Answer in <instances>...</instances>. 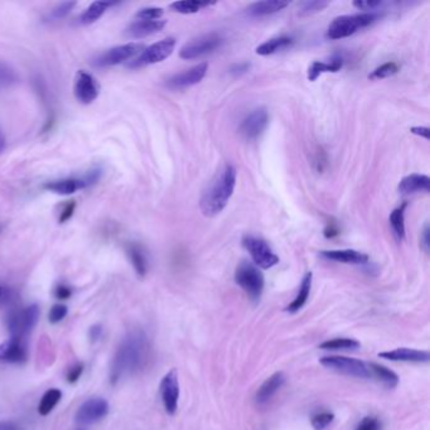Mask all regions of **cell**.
Segmentation results:
<instances>
[{
  "label": "cell",
  "instance_id": "cell-23",
  "mask_svg": "<svg viewBox=\"0 0 430 430\" xmlns=\"http://www.w3.org/2000/svg\"><path fill=\"white\" fill-rule=\"evenodd\" d=\"M43 189L53 192L56 195H62V196H68L75 193L78 189H86L83 180H74V178H67V180H58V181L47 182Z\"/></svg>",
  "mask_w": 430,
  "mask_h": 430
},
{
  "label": "cell",
  "instance_id": "cell-8",
  "mask_svg": "<svg viewBox=\"0 0 430 430\" xmlns=\"http://www.w3.org/2000/svg\"><path fill=\"white\" fill-rule=\"evenodd\" d=\"M175 39L172 37L166 38L163 41H159L154 45L144 48L143 52L140 53L136 60L131 61L129 67L139 68L149 65H155L159 62L166 60L175 48Z\"/></svg>",
  "mask_w": 430,
  "mask_h": 430
},
{
  "label": "cell",
  "instance_id": "cell-43",
  "mask_svg": "<svg viewBox=\"0 0 430 430\" xmlns=\"http://www.w3.org/2000/svg\"><path fill=\"white\" fill-rule=\"evenodd\" d=\"M378 6H381V1H374V0H356L354 1V7L357 8V9H361V10H372V9H375V8L378 7Z\"/></svg>",
  "mask_w": 430,
  "mask_h": 430
},
{
  "label": "cell",
  "instance_id": "cell-9",
  "mask_svg": "<svg viewBox=\"0 0 430 430\" xmlns=\"http://www.w3.org/2000/svg\"><path fill=\"white\" fill-rule=\"evenodd\" d=\"M222 43H224V38L217 33L204 34V36L189 41V43L183 45L180 51V57L183 60H195L198 57H202L207 53L216 51L222 45Z\"/></svg>",
  "mask_w": 430,
  "mask_h": 430
},
{
  "label": "cell",
  "instance_id": "cell-21",
  "mask_svg": "<svg viewBox=\"0 0 430 430\" xmlns=\"http://www.w3.org/2000/svg\"><path fill=\"white\" fill-rule=\"evenodd\" d=\"M430 178L425 174H410L401 180L399 183V192L404 196L413 195L416 192H429Z\"/></svg>",
  "mask_w": 430,
  "mask_h": 430
},
{
  "label": "cell",
  "instance_id": "cell-13",
  "mask_svg": "<svg viewBox=\"0 0 430 430\" xmlns=\"http://www.w3.org/2000/svg\"><path fill=\"white\" fill-rule=\"evenodd\" d=\"M269 124V113L265 107L255 109L241 121L239 131L246 140H255Z\"/></svg>",
  "mask_w": 430,
  "mask_h": 430
},
{
  "label": "cell",
  "instance_id": "cell-44",
  "mask_svg": "<svg viewBox=\"0 0 430 430\" xmlns=\"http://www.w3.org/2000/svg\"><path fill=\"white\" fill-rule=\"evenodd\" d=\"M429 225L425 224L422 231V236H420V246L425 252H429Z\"/></svg>",
  "mask_w": 430,
  "mask_h": 430
},
{
  "label": "cell",
  "instance_id": "cell-25",
  "mask_svg": "<svg viewBox=\"0 0 430 430\" xmlns=\"http://www.w3.org/2000/svg\"><path fill=\"white\" fill-rule=\"evenodd\" d=\"M343 66V60L341 57H334L330 62L316 61L308 68V78L310 81H316L319 76L325 72H338Z\"/></svg>",
  "mask_w": 430,
  "mask_h": 430
},
{
  "label": "cell",
  "instance_id": "cell-32",
  "mask_svg": "<svg viewBox=\"0 0 430 430\" xmlns=\"http://www.w3.org/2000/svg\"><path fill=\"white\" fill-rule=\"evenodd\" d=\"M215 3L208 1H197V0H187V1H175L171 4V8L174 12L181 13V14H195L204 8H208L213 6Z\"/></svg>",
  "mask_w": 430,
  "mask_h": 430
},
{
  "label": "cell",
  "instance_id": "cell-35",
  "mask_svg": "<svg viewBox=\"0 0 430 430\" xmlns=\"http://www.w3.org/2000/svg\"><path fill=\"white\" fill-rule=\"evenodd\" d=\"M330 6V1L325 0H310L302 3V7L299 8L301 17H308V15L316 14L318 12H322L323 9Z\"/></svg>",
  "mask_w": 430,
  "mask_h": 430
},
{
  "label": "cell",
  "instance_id": "cell-30",
  "mask_svg": "<svg viewBox=\"0 0 430 430\" xmlns=\"http://www.w3.org/2000/svg\"><path fill=\"white\" fill-rule=\"evenodd\" d=\"M111 6H113V3H109V1H95L85 10V13L81 15L80 21L83 24H92V23L96 22L101 15H104L107 8L111 7Z\"/></svg>",
  "mask_w": 430,
  "mask_h": 430
},
{
  "label": "cell",
  "instance_id": "cell-15",
  "mask_svg": "<svg viewBox=\"0 0 430 430\" xmlns=\"http://www.w3.org/2000/svg\"><path fill=\"white\" fill-rule=\"evenodd\" d=\"M207 69H208V65L206 62L200 63L195 67L189 68V69H186V71L180 72L177 75L172 76L168 80L166 85L174 90L191 87V86L201 83L204 80V76L207 74Z\"/></svg>",
  "mask_w": 430,
  "mask_h": 430
},
{
  "label": "cell",
  "instance_id": "cell-38",
  "mask_svg": "<svg viewBox=\"0 0 430 430\" xmlns=\"http://www.w3.org/2000/svg\"><path fill=\"white\" fill-rule=\"evenodd\" d=\"M67 312L68 310L66 305H63V304H54L52 308H51V310H50V313H48V321H50V323H52V325L60 323L61 321L67 316Z\"/></svg>",
  "mask_w": 430,
  "mask_h": 430
},
{
  "label": "cell",
  "instance_id": "cell-19",
  "mask_svg": "<svg viewBox=\"0 0 430 430\" xmlns=\"http://www.w3.org/2000/svg\"><path fill=\"white\" fill-rule=\"evenodd\" d=\"M287 381L284 372H275L270 378H266L264 384L259 387L257 393V402L264 405L268 401L272 400V396L279 391Z\"/></svg>",
  "mask_w": 430,
  "mask_h": 430
},
{
  "label": "cell",
  "instance_id": "cell-34",
  "mask_svg": "<svg viewBox=\"0 0 430 430\" xmlns=\"http://www.w3.org/2000/svg\"><path fill=\"white\" fill-rule=\"evenodd\" d=\"M398 72H399V65L396 62H387V63L381 65L376 69H374L372 74L369 76V78L371 80H383V78H387L390 76L396 75Z\"/></svg>",
  "mask_w": 430,
  "mask_h": 430
},
{
  "label": "cell",
  "instance_id": "cell-20",
  "mask_svg": "<svg viewBox=\"0 0 430 430\" xmlns=\"http://www.w3.org/2000/svg\"><path fill=\"white\" fill-rule=\"evenodd\" d=\"M166 21H136L127 28V36L130 38H145L155 34L166 27Z\"/></svg>",
  "mask_w": 430,
  "mask_h": 430
},
{
  "label": "cell",
  "instance_id": "cell-26",
  "mask_svg": "<svg viewBox=\"0 0 430 430\" xmlns=\"http://www.w3.org/2000/svg\"><path fill=\"white\" fill-rule=\"evenodd\" d=\"M369 367H370L371 378H378V381H381L386 387L394 389L399 385V376L393 370L378 363H369Z\"/></svg>",
  "mask_w": 430,
  "mask_h": 430
},
{
  "label": "cell",
  "instance_id": "cell-49",
  "mask_svg": "<svg viewBox=\"0 0 430 430\" xmlns=\"http://www.w3.org/2000/svg\"><path fill=\"white\" fill-rule=\"evenodd\" d=\"M340 234V231H338V228L336 225H333V224H328V226L325 230V237H328V239H332L334 236H337V235Z\"/></svg>",
  "mask_w": 430,
  "mask_h": 430
},
{
  "label": "cell",
  "instance_id": "cell-33",
  "mask_svg": "<svg viewBox=\"0 0 430 430\" xmlns=\"http://www.w3.org/2000/svg\"><path fill=\"white\" fill-rule=\"evenodd\" d=\"M361 346L358 341L352 338H334V340L325 341L319 345V348L327 351H345V350H355Z\"/></svg>",
  "mask_w": 430,
  "mask_h": 430
},
{
  "label": "cell",
  "instance_id": "cell-14",
  "mask_svg": "<svg viewBox=\"0 0 430 430\" xmlns=\"http://www.w3.org/2000/svg\"><path fill=\"white\" fill-rule=\"evenodd\" d=\"M75 96L83 105L94 103L98 96V83L94 76L86 71H78L75 80Z\"/></svg>",
  "mask_w": 430,
  "mask_h": 430
},
{
  "label": "cell",
  "instance_id": "cell-7",
  "mask_svg": "<svg viewBox=\"0 0 430 430\" xmlns=\"http://www.w3.org/2000/svg\"><path fill=\"white\" fill-rule=\"evenodd\" d=\"M242 246L249 252L254 263L261 269H270L279 263V257L272 251L270 245L252 235H246L242 239Z\"/></svg>",
  "mask_w": 430,
  "mask_h": 430
},
{
  "label": "cell",
  "instance_id": "cell-51",
  "mask_svg": "<svg viewBox=\"0 0 430 430\" xmlns=\"http://www.w3.org/2000/svg\"><path fill=\"white\" fill-rule=\"evenodd\" d=\"M4 148H6V138H4V134L0 130V153L4 151Z\"/></svg>",
  "mask_w": 430,
  "mask_h": 430
},
{
  "label": "cell",
  "instance_id": "cell-17",
  "mask_svg": "<svg viewBox=\"0 0 430 430\" xmlns=\"http://www.w3.org/2000/svg\"><path fill=\"white\" fill-rule=\"evenodd\" d=\"M378 357L395 361V363H429L430 354L428 351L401 347L393 350V351L381 352L378 354Z\"/></svg>",
  "mask_w": 430,
  "mask_h": 430
},
{
  "label": "cell",
  "instance_id": "cell-11",
  "mask_svg": "<svg viewBox=\"0 0 430 430\" xmlns=\"http://www.w3.org/2000/svg\"><path fill=\"white\" fill-rule=\"evenodd\" d=\"M109 414V402L103 398H91L85 401L76 413V423L81 427L98 423Z\"/></svg>",
  "mask_w": 430,
  "mask_h": 430
},
{
  "label": "cell",
  "instance_id": "cell-45",
  "mask_svg": "<svg viewBox=\"0 0 430 430\" xmlns=\"http://www.w3.org/2000/svg\"><path fill=\"white\" fill-rule=\"evenodd\" d=\"M72 294V290L69 289V288L66 287V286H58V287L56 288V290H54V295L58 298V299H62V301H65V299H68L69 297Z\"/></svg>",
  "mask_w": 430,
  "mask_h": 430
},
{
  "label": "cell",
  "instance_id": "cell-2",
  "mask_svg": "<svg viewBox=\"0 0 430 430\" xmlns=\"http://www.w3.org/2000/svg\"><path fill=\"white\" fill-rule=\"evenodd\" d=\"M236 180L237 171L233 164H225L216 172L200 201V207L204 216L215 217L224 211L234 195Z\"/></svg>",
  "mask_w": 430,
  "mask_h": 430
},
{
  "label": "cell",
  "instance_id": "cell-46",
  "mask_svg": "<svg viewBox=\"0 0 430 430\" xmlns=\"http://www.w3.org/2000/svg\"><path fill=\"white\" fill-rule=\"evenodd\" d=\"M101 334H103V327L98 325H92L90 328V331H89V338H90L92 343H95L96 341L100 340Z\"/></svg>",
  "mask_w": 430,
  "mask_h": 430
},
{
  "label": "cell",
  "instance_id": "cell-27",
  "mask_svg": "<svg viewBox=\"0 0 430 430\" xmlns=\"http://www.w3.org/2000/svg\"><path fill=\"white\" fill-rule=\"evenodd\" d=\"M292 45H293L292 38L287 37V36H280V37L272 38V39L264 42L263 45H259L257 48V53L260 56H269V54H274V53L281 51V50H284V48Z\"/></svg>",
  "mask_w": 430,
  "mask_h": 430
},
{
  "label": "cell",
  "instance_id": "cell-22",
  "mask_svg": "<svg viewBox=\"0 0 430 430\" xmlns=\"http://www.w3.org/2000/svg\"><path fill=\"white\" fill-rule=\"evenodd\" d=\"M289 6V1H283V0H266V1H257L254 4H251L248 9L246 13L250 17H265V15L274 14L278 13L280 10H283L284 8Z\"/></svg>",
  "mask_w": 430,
  "mask_h": 430
},
{
  "label": "cell",
  "instance_id": "cell-31",
  "mask_svg": "<svg viewBox=\"0 0 430 430\" xmlns=\"http://www.w3.org/2000/svg\"><path fill=\"white\" fill-rule=\"evenodd\" d=\"M128 255L130 257V261L136 269V274L139 277H145V274L148 272V263H147V257L144 255L143 251L136 246V245H130L128 249Z\"/></svg>",
  "mask_w": 430,
  "mask_h": 430
},
{
  "label": "cell",
  "instance_id": "cell-50",
  "mask_svg": "<svg viewBox=\"0 0 430 430\" xmlns=\"http://www.w3.org/2000/svg\"><path fill=\"white\" fill-rule=\"evenodd\" d=\"M0 430H18L13 422H0Z\"/></svg>",
  "mask_w": 430,
  "mask_h": 430
},
{
  "label": "cell",
  "instance_id": "cell-10",
  "mask_svg": "<svg viewBox=\"0 0 430 430\" xmlns=\"http://www.w3.org/2000/svg\"><path fill=\"white\" fill-rule=\"evenodd\" d=\"M144 45L142 43H127V45H116L110 48L109 51L103 53L95 61V66L98 67H111L124 63L127 61L134 58L138 54L143 52Z\"/></svg>",
  "mask_w": 430,
  "mask_h": 430
},
{
  "label": "cell",
  "instance_id": "cell-3",
  "mask_svg": "<svg viewBox=\"0 0 430 430\" xmlns=\"http://www.w3.org/2000/svg\"><path fill=\"white\" fill-rule=\"evenodd\" d=\"M235 281L251 301H260L264 292L265 279L263 272L255 265L249 261H241L236 268Z\"/></svg>",
  "mask_w": 430,
  "mask_h": 430
},
{
  "label": "cell",
  "instance_id": "cell-40",
  "mask_svg": "<svg viewBox=\"0 0 430 430\" xmlns=\"http://www.w3.org/2000/svg\"><path fill=\"white\" fill-rule=\"evenodd\" d=\"M76 3L68 1V3H62L58 7L54 8L52 10V17L54 19H62L66 15L69 14V12L72 10V8L75 7Z\"/></svg>",
  "mask_w": 430,
  "mask_h": 430
},
{
  "label": "cell",
  "instance_id": "cell-28",
  "mask_svg": "<svg viewBox=\"0 0 430 430\" xmlns=\"http://www.w3.org/2000/svg\"><path fill=\"white\" fill-rule=\"evenodd\" d=\"M408 204L404 202L400 207L395 208L390 215V225L393 227L394 234L399 241H402L405 239V208Z\"/></svg>",
  "mask_w": 430,
  "mask_h": 430
},
{
  "label": "cell",
  "instance_id": "cell-24",
  "mask_svg": "<svg viewBox=\"0 0 430 430\" xmlns=\"http://www.w3.org/2000/svg\"><path fill=\"white\" fill-rule=\"evenodd\" d=\"M312 280H313V274L310 272H307L303 277L302 283H301V287H299V292L295 297L294 301L290 303L286 308V312H288V313H297V312H299L305 305V303L310 298Z\"/></svg>",
  "mask_w": 430,
  "mask_h": 430
},
{
  "label": "cell",
  "instance_id": "cell-52",
  "mask_svg": "<svg viewBox=\"0 0 430 430\" xmlns=\"http://www.w3.org/2000/svg\"><path fill=\"white\" fill-rule=\"evenodd\" d=\"M0 294H1V288H0Z\"/></svg>",
  "mask_w": 430,
  "mask_h": 430
},
{
  "label": "cell",
  "instance_id": "cell-47",
  "mask_svg": "<svg viewBox=\"0 0 430 430\" xmlns=\"http://www.w3.org/2000/svg\"><path fill=\"white\" fill-rule=\"evenodd\" d=\"M410 131L413 133V134H416V136H422L424 139H427V140H429V128H427V127H413V128L410 129Z\"/></svg>",
  "mask_w": 430,
  "mask_h": 430
},
{
  "label": "cell",
  "instance_id": "cell-1",
  "mask_svg": "<svg viewBox=\"0 0 430 430\" xmlns=\"http://www.w3.org/2000/svg\"><path fill=\"white\" fill-rule=\"evenodd\" d=\"M149 356V342L140 331L129 333L114 356L110 381L116 384L121 378L131 375L143 367Z\"/></svg>",
  "mask_w": 430,
  "mask_h": 430
},
{
  "label": "cell",
  "instance_id": "cell-18",
  "mask_svg": "<svg viewBox=\"0 0 430 430\" xmlns=\"http://www.w3.org/2000/svg\"><path fill=\"white\" fill-rule=\"evenodd\" d=\"M321 257L343 264H366L370 260L369 255L352 249L325 250L321 251Z\"/></svg>",
  "mask_w": 430,
  "mask_h": 430
},
{
  "label": "cell",
  "instance_id": "cell-12",
  "mask_svg": "<svg viewBox=\"0 0 430 430\" xmlns=\"http://www.w3.org/2000/svg\"><path fill=\"white\" fill-rule=\"evenodd\" d=\"M160 398L163 407L166 409V414L174 416L178 409V400H180V381L177 370H171L160 381L159 386Z\"/></svg>",
  "mask_w": 430,
  "mask_h": 430
},
{
  "label": "cell",
  "instance_id": "cell-39",
  "mask_svg": "<svg viewBox=\"0 0 430 430\" xmlns=\"http://www.w3.org/2000/svg\"><path fill=\"white\" fill-rule=\"evenodd\" d=\"M355 430H383V424L375 416H366Z\"/></svg>",
  "mask_w": 430,
  "mask_h": 430
},
{
  "label": "cell",
  "instance_id": "cell-37",
  "mask_svg": "<svg viewBox=\"0 0 430 430\" xmlns=\"http://www.w3.org/2000/svg\"><path fill=\"white\" fill-rule=\"evenodd\" d=\"M333 420H334V416L332 413L322 411V413H318L316 416H312L310 423L316 430H325L330 424H332Z\"/></svg>",
  "mask_w": 430,
  "mask_h": 430
},
{
  "label": "cell",
  "instance_id": "cell-29",
  "mask_svg": "<svg viewBox=\"0 0 430 430\" xmlns=\"http://www.w3.org/2000/svg\"><path fill=\"white\" fill-rule=\"evenodd\" d=\"M61 398H62V393H61L60 389H50V390H47L45 395L42 396L39 405H38V413L41 416H48L54 409V407L58 404Z\"/></svg>",
  "mask_w": 430,
  "mask_h": 430
},
{
  "label": "cell",
  "instance_id": "cell-4",
  "mask_svg": "<svg viewBox=\"0 0 430 430\" xmlns=\"http://www.w3.org/2000/svg\"><path fill=\"white\" fill-rule=\"evenodd\" d=\"M376 21V15L371 13L363 14L342 15L333 19L327 30V37L330 39H342L355 34L357 30H363Z\"/></svg>",
  "mask_w": 430,
  "mask_h": 430
},
{
  "label": "cell",
  "instance_id": "cell-42",
  "mask_svg": "<svg viewBox=\"0 0 430 430\" xmlns=\"http://www.w3.org/2000/svg\"><path fill=\"white\" fill-rule=\"evenodd\" d=\"M75 208V201H68V204H65V207L62 208V212H61L60 224H63V222H66V221L71 219L74 216Z\"/></svg>",
  "mask_w": 430,
  "mask_h": 430
},
{
  "label": "cell",
  "instance_id": "cell-36",
  "mask_svg": "<svg viewBox=\"0 0 430 430\" xmlns=\"http://www.w3.org/2000/svg\"><path fill=\"white\" fill-rule=\"evenodd\" d=\"M163 14L164 10L162 8H143L136 13V18L138 21H159Z\"/></svg>",
  "mask_w": 430,
  "mask_h": 430
},
{
  "label": "cell",
  "instance_id": "cell-5",
  "mask_svg": "<svg viewBox=\"0 0 430 430\" xmlns=\"http://www.w3.org/2000/svg\"><path fill=\"white\" fill-rule=\"evenodd\" d=\"M39 313L41 312L37 304L13 312L10 317L8 318V331L10 333V337L27 340L30 333L37 325Z\"/></svg>",
  "mask_w": 430,
  "mask_h": 430
},
{
  "label": "cell",
  "instance_id": "cell-16",
  "mask_svg": "<svg viewBox=\"0 0 430 430\" xmlns=\"http://www.w3.org/2000/svg\"><path fill=\"white\" fill-rule=\"evenodd\" d=\"M28 357L25 341L10 337L0 343V365L23 363Z\"/></svg>",
  "mask_w": 430,
  "mask_h": 430
},
{
  "label": "cell",
  "instance_id": "cell-53",
  "mask_svg": "<svg viewBox=\"0 0 430 430\" xmlns=\"http://www.w3.org/2000/svg\"><path fill=\"white\" fill-rule=\"evenodd\" d=\"M78 430H85V429H78Z\"/></svg>",
  "mask_w": 430,
  "mask_h": 430
},
{
  "label": "cell",
  "instance_id": "cell-6",
  "mask_svg": "<svg viewBox=\"0 0 430 430\" xmlns=\"http://www.w3.org/2000/svg\"><path fill=\"white\" fill-rule=\"evenodd\" d=\"M321 365L328 370L338 372L346 376L357 378H371L369 363H363L357 358L343 356H325L323 358H321Z\"/></svg>",
  "mask_w": 430,
  "mask_h": 430
},
{
  "label": "cell",
  "instance_id": "cell-41",
  "mask_svg": "<svg viewBox=\"0 0 430 430\" xmlns=\"http://www.w3.org/2000/svg\"><path fill=\"white\" fill-rule=\"evenodd\" d=\"M83 363H78L74 365L72 367H69L67 371V374H66V378H67V383L69 384H74L76 383L80 376L83 375Z\"/></svg>",
  "mask_w": 430,
  "mask_h": 430
},
{
  "label": "cell",
  "instance_id": "cell-48",
  "mask_svg": "<svg viewBox=\"0 0 430 430\" xmlns=\"http://www.w3.org/2000/svg\"><path fill=\"white\" fill-rule=\"evenodd\" d=\"M250 65L248 63H242V65H236L234 67L231 68V74H234V75H241V74H245L246 71H249Z\"/></svg>",
  "mask_w": 430,
  "mask_h": 430
}]
</instances>
